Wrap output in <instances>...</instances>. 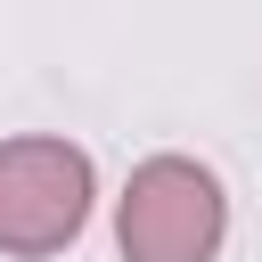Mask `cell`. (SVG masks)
Segmentation results:
<instances>
[{"label":"cell","instance_id":"6da1fadb","mask_svg":"<svg viewBox=\"0 0 262 262\" xmlns=\"http://www.w3.org/2000/svg\"><path fill=\"white\" fill-rule=\"evenodd\" d=\"M229 237V196L213 164L196 156H147L131 164L115 196V246L123 262H213Z\"/></svg>","mask_w":262,"mask_h":262},{"label":"cell","instance_id":"7a4b0ae2","mask_svg":"<svg viewBox=\"0 0 262 262\" xmlns=\"http://www.w3.org/2000/svg\"><path fill=\"white\" fill-rule=\"evenodd\" d=\"M90 205H98V172L74 139H57V131L0 139V254H16V262L66 254L90 229Z\"/></svg>","mask_w":262,"mask_h":262}]
</instances>
